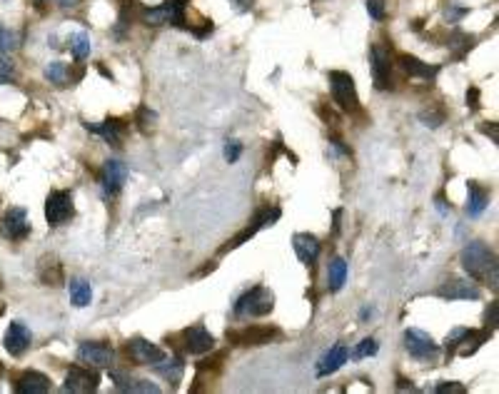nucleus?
<instances>
[{"label": "nucleus", "instance_id": "nucleus-1", "mask_svg": "<svg viewBox=\"0 0 499 394\" xmlns=\"http://www.w3.org/2000/svg\"><path fill=\"white\" fill-rule=\"evenodd\" d=\"M460 260L467 275L474 277V280H485V282L492 284V289H497V255L489 245L474 240L462 250Z\"/></svg>", "mask_w": 499, "mask_h": 394}, {"label": "nucleus", "instance_id": "nucleus-2", "mask_svg": "<svg viewBox=\"0 0 499 394\" xmlns=\"http://www.w3.org/2000/svg\"><path fill=\"white\" fill-rule=\"evenodd\" d=\"M329 87H332V98H335L337 107H340L342 112H349V115L360 112V98H357L355 80H352L349 72H342V70L329 72Z\"/></svg>", "mask_w": 499, "mask_h": 394}, {"label": "nucleus", "instance_id": "nucleus-3", "mask_svg": "<svg viewBox=\"0 0 499 394\" xmlns=\"http://www.w3.org/2000/svg\"><path fill=\"white\" fill-rule=\"evenodd\" d=\"M275 307V295L267 287H252L235 302L237 317H265Z\"/></svg>", "mask_w": 499, "mask_h": 394}, {"label": "nucleus", "instance_id": "nucleus-4", "mask_svg": "<svg viewBox=\"0 0 499 394\" xmlns=\"http://www.w3.org/2000/svg\"><path fill=\"white\" fill-rule=\"evenodd\" d=\"M75 215V205H72V195L68 190H55L48 195L45 200V220L50 227H60L65 225L70 217Z\"/></svg>", "mask_w": 499, "mask_h": 394}, {"label": "nucleus", "instance_id": "nucleus-5", "mask_svg": "<svg viewBox=\"0 0 499 394\" xmlns=\"http://www.w3.org/2000/svg\"><path fill=\"white\" fill-rule=\"evenodd\" d=\"M143 23L145 25H185V3L183 0H170V3H163L158 8H150L143 13Z\"/></svg>", "mask_w": 499, "mask_h": 394}, {"label": "nucleus", "instance_id": "nucleus-6", "mask_svg": "<svg viewBox=\"0 0 499 394\" xmlns=\"http://www.w3.org/2000/svg\"><path fill=\"white\" fill-rule=\"evenodd\" d=\"M283 337V332L277 327H267V324H252V327H243V329H232L227 332V342L232 344H269Z\"/></svg>", "mask_w": 499, "mask_h": 394}, {"label": "nucleus", "instance_id": "nucleus-7", "mask_svg": "<svg viewBox=\"0 0 499 394\" xmlns=\"http://www.w3.org/2000/svg\"><path fill=\"white\" fill-rule=\"evenodd\" d=\"M405 347L414 360H437V355H440L437 342L422 329H407L405 332Z\"/></svg>", "mask_w": 499, "mask_h": 394}, {"label": "nucleus", "instance_id": "nucleus-8", "mask_svg": "<svg viewBox=\"0 0 499 394\" xmlns=\"http://www.w3.org/2000/svg\"><path fill=\"white\" fill-rule=\"evenodd\" d=\"M78 360L88 367H110L115 349L108 342H83L78 347Z\"/></svg>", "mask_w": 499, "mask_h": 394}, {"label": "nucleus", "instance_id": "nucleus-9", "mask_svg": "<svg viewBox=\"0 0 499 394\" xmlns=\"http://www.w3.org/2000/svg\"><path fill=\"white\" fill-rule=\"evenodd\" d=\"M30 232V222L23 207H10L0 220V235L8 240H26Z\"/></svg>", "mask_w": 499, "mask_h": 394}, {"label": "nucleus", "instance_id": "nucleus-10", "mask_svg": "<svg viewBox=\"0 0 499 394\" xmlns=\"http://www.w3.org/2000/svg\"><path fill=\"white\" fill-rule=\"evenodd\" d=\"M100 384V375L95 372V369H90L85 364V367H70L65 375V392H95Z\"/></svg>", "mask_w": 499, "mask_h": 394}, {"label": "nucleus", "instance_id": "nucleus-11", "mask_svg": "<svg viewBox=\"0 0 499 394\" xmlns=\"http://www.w3.org/2000/svg\"><path fill=\"white\" fill-rule=\"evenodd\" d=\"M372 80L377 90H387L392 83V55L387 48L374 45L372 48Z\"/></svg>", "mask_w": 499, "mask_h": 394}, {"label": "nucleus", "instance_id": "nucleus-12", "mask_svg": "<svg viewBox=\"0 0 499 394\" xmlns=\"http://www.w3.org/2000/svg\"><path fill=\"white\" fill-rule=\"evenodd\" d=\"M125 352H128V357H130L135 364H150L152 367L155 362L165 360L163 347H158V344H152V342L147 340H140V337L128 342V344H125Z\"/></svg>", "mask_w": 499, "mask_h": 394}, {"label": "nucleus", "instance_id": "nucleus-13", "mask_svg": "<svg viewBox=\"0 0 499 394\" xmlns=\"http://www.w3.org/2000/svg\"><path fill=\"white\" fill-rule=\"evenodd\" d=\"M183 347L190 355H205V352H210L215 347V337L203 324H195V327L183 329Z\"/></svg>", "mask_w": 499, "mask_h": 394}, {"label": "nucleus", "instance_id": "nucleus-14", "mask_svg": "<svg viewBox=\"0 0 499 394\" xmlns=\"http://www.w3.org/2000/svg\"><path fill=\"white\" fill-rule=\"evenodd\" d=\"M125 180H128V167L120 160H105L103 165V172H100V183H103V190L105 195H118L123 190Z\"/></svg>", "mask_w": 499, "mask_h": 394}, {"label": "nucleus", "instance_id": "nucleus-15", "mask_svg": "<svg viewBox=\"0 0 499 394\" xmlns=\"http://www.w3.org/2000/svg\"><path fill=\"white\" fill-rule=\"evenodd\" d=\"M30 342H33V335H30V329L26 327L23 322H10L6 332V349L10 355H23L28 347H30Z\"/></svg>", "mask_w": 499, "mask_h": 394}, {"label": "nucleus", "instance_id": "nucleus-16", "mask_svg": "<svg viewBox=\"0 0 499 394\" xmlns=\"http://www.w3.org/2000/svg\"><path fill=\"white\" fill-rule=\"evenodd\" d=\"M437 295L445 297V300H477V297H480V289L474 287L472 282H467V280H447V282L437 289Z\"/></svg>", "mask_w": 499, "mask_h": 394}, {"label": "nucleus", "instance_id": "nucleus-17", "mask_svg": "<svg viewBox=\"0 0 499 394\" xmlns=\"http://www.w3.org/2000/svg\"><path fill=\"white\" fill-rule=\"evenodd\" d=\"M50 389V380L43 372H23L15 380V392L18 394H45Z\"/></svg>", "mask_w": 499, "mask_h": 394}, {"label": "nucleus", "instance_id": "nucleus-18", "mask_svg": "<svg viewBox=\"0 0 499 394\" xmlns=\"http://www.w3.org/2000/svg\"><path fill=\"white\" fill-rule=\"evenodd\" d=\"M85 127L95 132V135H100V138L105 140L108 145H115V147L123 143L125 130H128V125H125L123 120H118V118H108L103 125H90V123H85Z\"/></svg>", "mask_w": 499, "mask_h": 394}, {"label": "nucleus", "instance_id": "nucleus-19", "mask_svg": "<svg viewBox=\"0 0 499 394\" xmlns=\"http://www.w3.org/2000/svg\"><path fill=\"white\" fill-rule=\"evenodd\" d=\"M347 360H349V349L345 347V344H335L327 355H322V360L317 362V377L332 375V372H337Z\"/></svg>", "mask_w": 499, "mask_h": 394}, {"label": "nucleus", "instance_id": "nucleus-20", "mask_svg": "<svg viewBox=\"0 0 499 394\" xmlns=\"http://www.w3.org/2000/svg\"><path fill=\"white\" fill-rule=\"evenodd\" d=\"M292 245H295V252L297 257L303 260L305 265H312L317 260V255H320V242H317L315 235H307V232H300V235H295V240H292Z\"/></svg>", "mask_w": 499, "mask_h": 394}, {"label": "nucleus", "instance_id": "nucleus-21", "mask_svg": "<svg viewBox=\"0 0 499 394\" xmlns=\"http://www.w3.org/2000/svg\"><path fill=\"white\" fill-rule=\"evenodd\" d=\"M467 215L469 217H480L482 212L487 210V205H489V192L477 183H467Z\"/></svg>", "mask_w": 499, "mask_h": 394}, {"label": "nucleus", "instance_id": "nucleus-22", "mask_svg": "<svg viewBox=\"0 0 499 394\" xmlns=\"http://www.w3.org/2000/svg\"><path fill=\"white\" fill-rule=\"evenodd\" d=\"M400 65L407 75L422 78V80H434L437 78V72H440L437 65H427V63H422V60L412 58V55H400Z\"/></svg>", "mask_w": 499, "mask_h": 394}, {"label": "nucleus", "instance_id": "nucleus-23", "mask_svg": "<svg viewBox=\"0 0 499 394\" xmlns=\"http://www.w3.org/2000/svg\"><path fill=\"white\" fill-rule=\"evenodd\" d=\"M152 369L158 372L160 377H165L167 382H172V384H178L180 380H183L185 375V362L183 357H172V360H160L152 364Z\"/></svg>", "mask_w": 499, "mask_h": 394}, {"label": "nucleus", "instance_id": "nucleus-24", "mask_svg": "<svg viewBox=\"0 0 499 394\" xmlns=\"http://www.w3.org/2000/svg\"><path fill=\"white\" fill-rule=\"evenodd\" d=\"M68 289H70V300L75 307H88L92 300V287L88 280H83V277H75V280H70V284H68Z\"/></svg>", "mask_w": 499, "mask_h": 394}, {"label": "nucleus", "instance_id": "nucleus-25", "mask_svg": "<svg viewBox=\"0 0 499 394\" xmlns=\"http://www.w3.org/2000/svg\"><path fill=\"white\" fill-rule=\"evenodd\" d=\"M38 275L45 284H63V267H60L58 260H50V257L40 260Z\"/></svg>", "mask_w": 499, "mask_h": 394}, {"label": "nucleus", "instance_id": "nucleus-26", "mask_svg": "<svg viewBox=\"0 0 499 394\" xmlns=\"http://www.w3.org/2000/svg\"><path fill=\"white\" fill-rule=\"evenodd\" d=\"M345 280H347V262H345L342 257H335V260L329 262V269H327V282H329V289H332V292L342 289Z\"/></svg>", "mask_w": 499, "mask_h": 394}, {"label": "nucleus", "instance_id": "nucleus-27", "mask_svg": "<svg viewBox=\"0 0 499 394\" xmlns=\"http://www.w3.org/2000/svg\"><path fill=\"white\" fill-rule=\"evenodd\" d=\"M70 50H72V55L78 60H85L88 55H90V35L88 33H75V35H70Z\"/></svg>", "mask_w": 499, "mask_h": 394}, {"label": "nucleus", "instance_id": "nucleus-28", "mask_svg": "<svg viewBox=\"0 0 499 394\" xmlns=\"http://www.w3.org/2000/svg\"><path fill=\"white\" fill-rule=\"evenodd\" d=\"M45 78L55 85H65L68 83V68L65 63H60V60H53L50 65L45 68Z\"/></svg>", "mask_w": 499, "mask_h": 394}, {"label": "nucleus", "instance_id": "nucleus-29", "mask_svg": "<svg viewBox=\"0 0 499 394\" xmlns=\"http://www.w3.org/2000/svg\"><path fill=\"white\" fill-rule=\"evenodd\" d=\"M472 40H474L472 35L460 33V30H457V33L449 35V48L454 50V55H457V58H462V55H465L467 50L472 48Z\"/></svg>", "mask_w": 499, "mask_h": 394}, {"label": "nucleus", "instance_id": "nucleus-30", "mask_svg": "<svg viewBox=\"0 0 499 394\" xmlns=\"http://www.w3.org/2000/svg\"><path fill=\"white\" fill-rule=\"evenodd\" d=\"M377 349H380V344L374 340H362L360 344L355 347V352H352V360H365V357H372L377 355Z\"/></svg>", "mask_w": 499, "mask_h": 394}, {"label": "nucleus", "instance_id": "nucleus-31", "mask_svg": "<svg viewBox=\"0 0 499 394\" xmlns=\"http://www.w3.org/2000/svg\"><path fill=\"white\" fill-rule=\"evenodd\" d=\"M123 392H152V394H158L160 387L158 384H152V382H147V380H128V384H125Z\"/></svg>", "mask_w": 499, "mask_h": 394}, {"label": "nucleus", "instance_id": "nucleus-32", "mask_svg": "<svg viewBox=\"0 0 499 394\" xmlns=\"http://www.w3.org/2000/svg\"><path fill=\"white\" fill-rule=\"evenodd\" d=\"M155 120H158V115H155V112L150 110V107H140L138 110V115H135V123H138L140 125V130L143 132H147L152 127V123H155Z\"/></svg>", "mask_w": 499, "mask_h": 394}, {"label": "nucleus", "instance_id": "nucleus-33", "mask_svg": "<svg viewBox=\"0 0 499 394\" xmlns=\"http://www.w3.org/2000/svg\"><path fill=\"white\" fill-rule=\"evenodd\" d=\"M15 63L8 58H0V85H8V83H13L15 80Z\"/></svg>", "mask_w": 499, "mask_h": 394}, {"label": "nucleus", "instance_id": "nucleus-34", "mask_svg": "<svg viewBox=\"0 0 499 394\" xmlns=\"http://www.w3.org/2000/svg\"><path fill=\"white\" fill-rule=\"evenodd\" d=\"M18 45V35L13 30H3L0 28V53H8V50H13Z\"/></svg>", "mask_w": 499, "mask_h": 394}, {"label": "nucleus", "instance_id": "nucleus-35", "mask_svg": "<svg viewBox=\"0 0 499 394\" xmlns=\"http://www.w3.org/2000/svg\"><path fill=\"white\" fill-rule=\"evenodd\" d=\"M467 13H469V10L462 8V6H457V3H447L445 6V18L449 20V23H457V20H462Z\"/></svg>", "mask_w": 499, "mask_h": 394}, {"label": "nucleus", "instance_id": "nucleus-36", "mask_svg": "<svg viewBox=\"0 0 499 394\" xmlns=\"http://www.w3.org/2000/svg\"><path fill=\"white\" fill-rule=\"evenodd\" d=\"M240 152H243V145L235 143V140H227V145H225V160H227V163H237V160H240Z\"/></svg>", "mask_w": 499, "mask_h": 394}, {"label": "nucleus", "instance_id": "nucleus-37", "mask_svg": "<svg viewBox=\"0 0 499 394\" xmlns=\"http://www.w3.org/2000/svg\"><path fill=\"white\" fill-rule=\"evenodd\" d=\"M367 10L374 20L385 18V0H367Z\"/></svg>", "mask_w": 499, "mask_h": 394}, {"label": "nucleus", "instance_id": "nucleus-38", "mask_svg": "<svg viewBox=\"0 0 499 394\" xmlns=\"http://www.w3.org/2000/svg\"><path fill=\"white\" fill-rule=\"evenodd\" d=\"M437 392L440 394H465V384H457V382H442L437 384Z\"/></svg>", "mask_w": 499, "mask_h": 394}, {"label": "nucleus", "instance_id": "nucleus-39", "mask_svg": "<svg viewBox=\"0 0 499 394\" xmlns=\"http://www.w3.org/2000/svg\"><path fill=\"white\" fill-rule=\"evenodd\" d=\"M467 105H469V110H477V107H480V90H477V87H469V92H467Z\"/></svg>", "mask_w": 499, "mask_h": 394}, {"label": "nucleus", "instance_id": "nucleus-40", "mask_svg": "<svg viewBox=\"0 0 499 394\" xmlns=\"http://www.w3.org/2000/svg\"><path fill=\"white\" fill-rule=\"evenodd\" d=\"M422 120H425V125H442V120H445V115H434V112H422Z\"/></svg>", "mask_w": 499, "mask_h": 394}, {"label": "nucleus", "instance_id": "nucleus-41", "mask_svg": "<svg viewBox=\"0 0 499 394\" xmlns=\"http://www.w3.org/2000/svg\"><path fill=\"white\" fill-rule=\"evenodd\" d=\"M482 132H487V135H489V132H492V143H497V125H482Z\"/></svg>", "mask_w": 499, "mask_h": 394}, {"label": "nucleus", "instance_id": "nucleus-42", "mask_svg": "<svg viewBox=\"0 0 499 394\" xmlns=\"http://www.w3.org/2000/svg\"><path fill=\"white\" fill-rule=\"evenodd\" d=\"M487 322L492 324V327H494V324H497V302H492V312L487 315Z\"/></svg>", "mask_w": 499, "mask_h": 394}, {"label": "nucleus", "instance_id": "nucleus-43", "mask_svg": "<svg viewBox=\"0 0 499 394\" xmlns=\"http://www.w3.org/2000/svg\"><path fill=\"white\" fill-rule=\"evenodd\" d=\"M60 8H75L78 6V0H58Z\"/></svg>", "mask_w": 499, "mask_h": 394}, {"label": "nucleus", "instance_id": "nucleus-44", "mask_svg": "<svg viewBox=\"0 0 499 394\" xmlns=\"http://www.w3.org/2000/svg\"><path fill=\"white\" fill-rule=\"evenodd\" d=\"M237 3V8H240V10H247L250 6H252V0H235Z\"/></svg>", "mask_w": 499, "mask_h": 394}, {"label": "nucleus", "instance_id": "nucleus-45", "mask_svg": "<svg viewBox=\"0 0 499 394\" xmlns=\"http://www.w3.org/2000/svg\"><path fill=\"white\" fill-rule=\"evenodd\" d=\"M360 317H362V320H367V317H372V309L365 307V309H362V312H360Z\"/></svg>", "mask_w": 499, "mask_h": 394}, {"label": "nucleus", "instance_id": "nucleus-46", "mask_svg": "<svg viewBox=\"0 0 499 394\" xmlns=\"http://www.w3.org/2000/svg\"><path fill=\"white\" fill-rule=\"evenodd\" d=\"M0 375H3V367H0Z\"/></svg>", "mask_w": 499, "mask_h": 394}]
</instances>
